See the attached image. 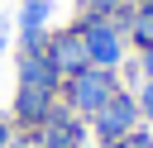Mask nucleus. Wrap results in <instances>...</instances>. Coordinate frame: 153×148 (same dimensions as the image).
<instances>
[{
  "label": "nucleus",
  "instance_id": "2eb2a0df",
  "mask_svg": "<svg viewBox=\"0 0 153 148\" xmlns=\"http://www.w3.org/2000/svg\"><path fill=\"white\" fill-rule=\"evenodd\" d=\"M29 148H33V143H29Z\"/></svg>",
  "mask_w": 153,
  "mask_h": 148
},
{
  "label": "nucleus",
  "instance_id": "f257e3e1",
  "mask_svg": "<svg viewBox=\"0 0 153 148\" xmlns=\"http://www.w3.org/2000/svg\"><path fill=\"white\" fill-rule=\"evenodd\" d=\"M91 134H96V148H120L134 129H143V115H139V95L129 91V86H120L91 119Z\"/></svg>",
  "mask_w": 153,
  "mask_h": 148
},
{
  "label": "nucleus",
  "instance_id": "f8f14e48",
  "mask_svg": "<svg viewBox=\"0 0 153 148\" xmlns=\"http://www.w3.org/2000/svg\"><path fill=\"white\" fill-rule=\"evenodd\" d=\"M10 138H14V124H10V119H0V148H10Z\"/></svg>",
  "mask_w": 153,
  "mask_h": 148
},
{
  "label": "nucleus",
  "instance_id": "0eeeda50",
  "mask_svg": "<svg viewBox=\"0 0 153 148\" xmlns=\"http://www.w3.org/2000/svg\"><path fill=\"white\" fill-rule=\"evenodd\" d=\"M19 86H38V91H57V95H62V72L53 67L48 48L19 53Z\"/></svg>",
  "mask_w": 153,
  "mask_h": 148
},
{
  "label": "nucleus",
  "instance_id": "423d86ee",
  "mask_svg": "<svg viewBox=\"0 0 153 148\" xmlns=\"http://www.w3.org/2000/svg\"><path fill=\"white\" fill-rule=\"evenodd\" d=\"M57 105H62V95H57V91H38V86H19V91H14V124L33 134V129H38V124H43V119H48V115L57 110Z\"/></svg>",
  "mask_w": 153,
  "mask_h": 148
},
{
  "label": "nucleus",
  "instance_id": "1a4fd4ad",
  "mask_svg": "<svg viewBox=\"0 0 153 148\" xmlns=\"http://www.w3.org/2000/svg\"><path fill=\"white\" fill-rule=\"evenodd\" d=\"M120 10H129V0H81V14H105V19H115Z\"/></svg>",
  "mask_w": 153,
  "mask_h": 148
},
{
  "label": "nucleus",
  "instance_id": "6e6552de",
  "mask_svg": "<svg viewBox=\"0 0 153 148\" xmlns=\"http://www.w3.org/2000/svg\"><path fill=\"white\" fill-rule=\"evenodd\" d=\"M115 19H120V29H124V38H129L134 53L153 48V5H129V10H120Z\"/></svg>",
  "mask_w": 153,
  "mask_h": 148
},
{
  "label": "nucleus",
  "instance_id": "9d476101",
  "mask_svg": "<svg viewBox=\"0 0 153 148\" xmlns=\"http://www.w3.org/2000/svg\"><path fill=\"white\" fill-rule=\"evenodd\" d=\"M139 115H143V124H153V81H139Z\"/></svg>",
  "mask_w": 153,
  "mask_h": 148
},
{
  "label": "nucleus",
  "instance_id": "7ed1b4c3",
  "mask_svg": "<svg viewBox=\"0 0 153 148\" xmlns=\"http://www.w3.org/2000/svg\"><path fill=\"white\" fill-rule=\"evenodd\" d=\"M81 38H86V53H91V67H110L120 72L129 62V38L120 29V19H105V14H81L76 19Z\"/></svg>",
  "mask_w": 153,
  "mask_h": 148
},
{
  "label": "nucleus",
  "instance_id": "ddd939ff",
  "mask_svg": "<svg viewBox=\"0 0 153 148\" xmlns=\"http://www.w3.org/2000/svg\"><path fill=\"white\" fill-rule=\"evenodd\" d=\"M129 5H153V0H129Z\"/></svg>",
  "mask_w": 153,
  "mask_h": 148
},
{
  "label": "nucleus",
  "instance_id": "39448f33",
  "mask_svg": "<svg viewBox=\"0 0 153 148\" xmlns=\"http://www.w3.org/2000/svg\"><path fill=\"white\" fill-rule=\"evenodd\" d=\"M48 57H53V67L62 72V81H67L72 72L91 67V53H86V38H81V29H76V24H67V29L48 33Z\"/></svg>",
  "mask_w": 153,
  "mask_h": 148
},
{
  "label": "nucleus",
  "instance_id": "f03ea898",
  "mask_svg": "<svg viewBox=\"0 0 153 148\" xmlns=\"http://www.w3.org/2000/svg\"><path fill=\"white\" fill-rule=\"evenodd\" d=\"M120 86H124L120 72H110V67H81V72H72V76L62 81V105H67L72 115L91 119V115H96Z\"/></svg>",
  "mask_w": 153,
  "mask_h": 148
},
{
  "label": "nucleus",
  "instance_id": "4468645a",
  "mask_svg": "<svg viewBox=\"0 0 153 148\" xmlns=\"http://www.w3.org/2000/svg\"><path fill=\"white\" fill-rule=\"evenodd\" d=\"M0 53H5V33H0Z\"/></svg>",
  "mask_w": 153,
  "mask_h": 148
},
{
  "label": "nucleus",
  "instance_id": "20e7f679",
  "mask_svg": "<svg viewBox=\"0 0 153 148\" xmlns=\"http://www.w3.org/2000/svg\"><path fill=\"white\" fill-rule=\"evenodd\" d=\"M86 138H91V124L81 115H72L67 105H57L33 129V148H86Z\"/></svg>",
  "mask_w": 153,
  "mask_h": 148
},
{
  "label": "nucleus",
  "instance_id": "9b49d317",
  "mask_svg": "<svg viewBox=\"0 0 153 148\" xmlns=\"http://www.w3.org/2000/svg\"><path fill=\"white\" fill-rule=\"evenodd\" d=\"M120 148H153V134H148V129H134V134H129Z\"/></svg>",
  "mask_w": 153,
  "mask_h": 148
}]
</instances>
